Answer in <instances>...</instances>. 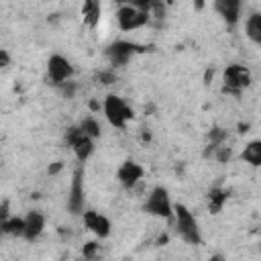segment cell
Returning <instances> with one entry per match:
<instances>
[{
	"mask_svg": "<svg viewBox=\"0 0 261 261\" xmlns=\"http://www.w3.org/2000/svg\"><path fill=\"white\" fill-rule=\"evenodd\" d=\"M173 216H175V226H177L179 237L190 245H200L202 234H200V226H198L196 216L184 204L173 206Z\"/></svg>",
	"mask_w": 261,
	"mask_h": 261,
	"instance_id": "obj_1",
	"label": "cell"
},
{
	"mask_svg": "<svg viewBox=\"0 0 261 261\" xmlns=\"http://www.w3.org/2000/svg\"><path fill=\"white\" fill-rule=\"evenodd\" d=\"M102 110H104L108 124H112L114 128H124L126 122L133 118V110L128 108V104L120 96H114V94H108L104 98Z\"/></svg>",
	"mask_w": 261,
	"mask_h": 261,
	"instance_id": "obj_2",
	"label": "cell"
},
{
	"mask_svg": "<svg viewBox=\"0 0 261 261\" xmlns=\"http://www.w3.org/2000/svg\"><path fill=\"white\" fill-rule=\"evenodd\" d=\"M145 210L153 216H161V218H171L173 216V204L167 196V190L157 186L149 192L147 202H145Z\"/></svg>",
	"mask_w": 261,
	"mask_h": 261,
	"instance_id": "obj_3",
	"label": "cell"
},
{
	"mask_svg": "<svg viewBox=\"0 0 261 261\" xmlns=\"http://www.w3.org/2000/svg\"><path fill=\"white\" fill-rule=\"evenodd\" d=\"M116 22L122 31H135L149 24V14H145L143 10H139L128 2V4H120V8L116 10Z\"/></svg>",
	"mask_w": 261,
	"mask_h": 261,
	"instance_id": "obj_4",
	"label": "cell"
},
{
	"mask_svg": "<svg viewBox=\"0 0 261 261\" xmlns=\"http://www.w3.org/2000/svg\"><path fill=\"white\" fill-rule=\"evenodd\" d=\"M222 82H224V92H230V94H239L243 88H247L251 84V73L245 65H239V63H232L224 69V75H222Z\"/></svg>",
	"mask_w": 261,
	"mask_h": 261,
	"instance_id": "obj_5",
	"label": "cell"
},
{
	"mask_svg": "<svg viewBox=\"0 0 261 261\" xmlns=\"http://www.w3.org/2000/svg\"><path fill=\"white\" fill-rule=\"evenodd\" d=\"M47 73H49V80L57 86H61L63 82H69L71 75H73V65L69 63V59H65L63 55H51L49 61H47Z\"/></svg>",
	"mask_w": 261,
	"mask_h": 261,
	"instance_id": "obj_6",
	"label": "cell"
},
{
	"mask_svg": "<svg viewBox=\"0 0 261 261\" xmlns=\"http://www.w3.org/2000/svg\"><path fill=\"white\" fill-rule=\"evenodd\" d=\"M137 51H141V47L135 45V43H128V41H114V43L108 47L106 55H108V61H110L112 65H124Z\"/></svg>",
	"mask_w": 261,
	"mask_h": 261,
	"instance_id": "obj_7",
	"label": "cell"
},
{
	"mask_svg": "<svg viewBox=\"0 0 261 261\" xmlns=\"http://www.w3.org/2000/svg\"><path fill=\"white\" fill-rule=\"evenodd\" d=\"M82 177H84L82 169H75L73 179H71L69 198H67V208L71 214H82V210H84V181H82Z\"/></svg>",
	"mask_w": 261,
	"mask_h": 261,
	"instance_id": "obj_8",
	"label": "cell"
},
{
	"mask_svg": "<svg viewBox=\"0 0 261 261\" xmlns=\"http://www.w3.org/2000/svg\"><path fill=\"white\" fill-rule=\"evenodd\" d=\"M82 216H84V224L88 226V230H92L96 237L104 239L110 234V220L104 214H98L94 210H86V212H82Z\"/></svg>",
	"mask_w": 261,
	"mask_h": 261,
	"instance_id": "obj_9",
	"label": "cell"
},
{
	"mask_svg": "<svg viewBox=\"0 0 261 261\" xmlns=\"http://www.w3.org/2000/svg\"><path fill=\"white\" fill-rule=\"evenodd\" d=\"M212 4H214V10L222 16L224 22H228V24H237L239 22L241 6H243L241 0H212Z\"/></svg>",
	"mask_w": 261,
	"mask_h": 261,
	"instance_id": "obj_10",
	"label": "cell"
},
{
	"mask_svg": "<svg viewBox=\"0 0 261 261\" xmlns=\"http://www.w3.org/2000/svg\"><path fill=\"white\" fill-rule=\"evenodd\" d=\"M141 177H143V167L139 163H135V161H124L118 167V181L124 188H133Z\"/></svg>",
	"mask_w": 261,
	"mask_h": 261,
	"instance_id": "obj_11",
	"label": "cell"
},
{
	"mask_svg": "<svg viewBox=\"0 0 261 261\" xmlns=\"http://www.w3.org/2000/svg\"><path fill=\"white\" fill-rule=\"evenodd\" d=\"M45 228V216L39 210H31L24 216V239L33 241L37 239Z\"/></svg>",
	"mask_w": 261,
	"mask_h": 261,
	"instance_id": "obj_12",
	"label": "cell"
},
{
	"mask_svg": "<svg viewBox=\"0 0 261 261\" xmlns=\"http://www.w3.org/2000/svg\"><path fill=\"white\" fill-rule=\"evenodd\" d=\"M71 151H73V155H75L77 161H86V159L94 153V139L82 133V135L71 143Z\"/></svg>",
	"mask_w": 261,
	"mask_h": 261,
	"instance_id": "obj_13",
	"label": "cell"
},
{
	"mask_svg": "<svg viewBox=\"0 0 261 261\" xmlns=\"http://www.w3.org/2000/svg\"><path fill=\"white\" fill-rule=\"evenodd\" d=\"M245 33H247V37H249L255 45L261 47V12H253V14L247 18V22H245Z\"/></svg>",
	"mask_w": 261,
	"mask_h": 261,
	"instance_id": "obj_14",
	"label": "cell"
},
{
	"mask_svg": "<svg viewBox=\"0 0 261 261\" xmlns=\"http://www.w3.org/2000/svg\"><path fill=\"white\" fill-rule=\"evenodd\" d=\"M2 232L10 237H24V218L20 216L2 218Z\"/></svg>",
	"mask_w": 261,
	"mask_h": 261,
	"instance_id": "obj_15",
	"label": "cell"
},
{
	"mask_svg": "<svg viewBox=\"0 0 261 261\" xmlns=\"http://www.w3.org/2000/svg\"><path fill=\"white\" fill-rule=\"evenodd\" d=\"M243 159L253 165V167H259L261 165V139L257 141H249L243 149Z\"/></svg>",
	"mask_w": 261,
	"mask_h": 261,
	"instance_id": "obj_16",
	"label": "cell"
},
{
	"mask_svg": "<svg viewBox=\"0 0 261 261\" xmlns=\"http://www.w3.org/2000/svg\"><path fill=\"white\" fill-rule=\"evenodd\" d=\"M82 12H84V20H86L90 27L98 24V20H100V12H102L100 0H84Z\"/></svg>",
	"mask_w": 261,
	"mask_h": 261,
	"instance_id": "obj_17",
	"label": "cell"
},
{
	"mask_svg": "<svg viewBox=\"0 0 261 261\" xmlns=\"http://www.w3.org/2000/svg\"><path fill=\"white\" fill-rule=\"evenodd\" d=\"M224 202H226V192L224 190H218V188L210 190V194H208V210L210 212L216 214L224 206Z\"/></svg>",
	"mask_w": 261,
	"mask_h": 261,
	"instance_id": "obj_18",
	"label": "cell"
},
{
	"mask_svg": "<svg viewBox=\"0 0 261 261\" xmlns=\"http://www.w3.org/2000/svg\"><path fill=\"white\" fill-rule=\"evenodd\" d=\"M80 128H82V133L84 135H88V137H92V139H96V137H100V124H98V120L94 118V116H86L82 122H80Z\"/></svg>",
	"mask_w": 261,
	"mask_h": 261,
	"instance_id": "obj_19",
	"label": "cell"
},
{
	"mask_svg": "<svg viewBox=\"0 0 261 261\" xmlns=\"http://www.w3.org/2000/svg\"><path fill=\"white\" fill-rule=\"evenodd\" d=\"M96 247H98L96 243H88V247H86V251H84V255H88V257H90V255H92V251H94Z\"/></svg>",
	"mask_w": 261,
	"mask_h": 261,
	"instance_id": "obj_20",
	"label": "cell"
},
{
	"mask_svg": "<svg viewBox=\"0 0 261 261\" xmlns=\"http://www.w3.org/2000/svg\"><path fill=\"white\" fill-rule=\"evenodd\" d=\"M59 169H61V163H59V161H55V163L49 167V173H57Z\"/></svg>",
	"mask_w": 261,
	"mask_h": 261,
	"instance_id": "obj_21",
	"label": "cell"
},
{
	"mask_svg": "<svg viewBox=\"0 0 261 261\" xmlns=\"http://www.w3.org/2000/svg\"><path fill=\"white\" fill-rule=\"evenodd\" d=\"M0 59H2V65L6 67L8 65V53L6 51H0Z\"/></svg>",
	"mask_w": 261,
	"mask_h": 261,
	"instance_id": "obj_22",
	"label": "cell"
},
{
	"mask_svg": "<svg viewBox=\"0 0 261 261\" xmlns=\"http://www.w3.org/2000/svg\"><path fill=\"white\" fill-rule=\"evenodd\" d=\"M202 4H204V0H196V8H202Z\"/></svg>",
	"mask_w": 261,
	"mask_h": 261,
	"instance_id": "obj_23",
	"label": "cell"
},
{
	"mask_svg": "<svg viewBox=\"0 0 261 261\" xmlns=\"http://www.w3.org/2000/svg\"><path fill=\"white\" fill-rule=\"evenodd\" d=\"M116 2H118V4H124V2H126V0H116Z\"/></svg>",
	"mask_w": 261,
	"mask_h": 261,
	"instance_id": "obj_24",
	"label": "cell"
}]
</instances>
